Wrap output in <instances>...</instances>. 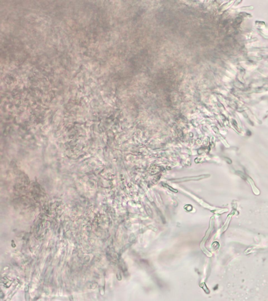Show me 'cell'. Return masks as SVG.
Masks as SVG:
<instances>
[{"instance_id":"cell-1","label":"cell","mask_w":268,"mask_h":301,"mask_svg":"<svg viewBox=\"0 0 268 301\" xmlns=\"http://www.w3.org/2000/svg\"><path fill=\"white\" fill-rule=\"evenodd\" d=\"M206 177L207 176H205V175H201V176H199L185 177V178H182L175 179V180H174V182H181V181H198V180H200V179H202L206 178Z\"/></svg>"}]
</instances>
